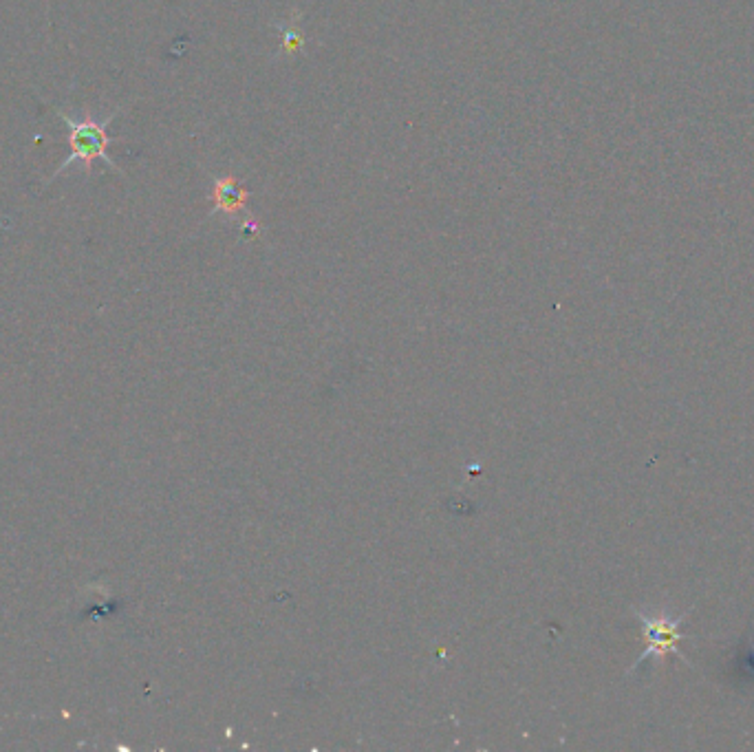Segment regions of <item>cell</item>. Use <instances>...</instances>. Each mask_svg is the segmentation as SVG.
Segmentation results:
<instances>
[{"mask_svg":"<svg viewBox=\"0 0 754 752\" xmlns=\"http://www.w3.org/2000/svg\"><path fill=\"white\" fill-rule=\"evenodd\" d=\"M56 113L69 131L71 153L67 155V159L62 161L60 168L51 175L49 181L58 179L62 173H67V170L75 164H82L86 173L91 175L95 161H104V164L113 168L115 173H122V168L117 166L109 155V146L115 144V142H120V137H111L109 133H106V126H109L117 115H120V111L106 115L104 120H93V117H89V115L82 117V120H75V117H71L69 113H64L62 109H56Z\"/></svg>","mask_w":754,"mask_h":752,"instance_id":"6da1fadb","label":"cell"},{"mask_svg":"<svg viewBox=\"0 0 754 752\" xmlns=\"http://www.w3.org/2000/svg\"><path fill=\"white\" fill-rule=\"evenodd\" d=\"M250 201V190L241 186L234 177H221L214 179L212 184V214H228V217H236V214L247 208Z\"/></svg>","mask_w":754,"mask_h":752,"instance_id":"3957f363","label":"cell"},{"mask_svg":"<svg viewBox=\"0 0 754 752\" xmlns=\"http://www.w3.org/2000/svg\"><path fill=\"white\" fill-rule=\"evenodd\" d=\"M638 618L642 620V633H644V644H646V649L638 660V666L649 658H660V655H669V653H677L682 660H686V655L680 651V647H677V644L684 640V633L680 631L682 620L686 618L684 614L673 618V616L642 614V611H638Z\"/></svg>","mask_w":754,"mask_h":752,"instance_id":"7a4b0ae2","label":"cell"},{"mask_svg":"<svg viewBox=\"0 0 754 752\" xmlns=\"http://www.w3.org/2000/svg\"><path fill=\"white\" fill-rule=\"evenodd\" d=\"M303 42H305L303 31L296 29L294 25L283 27V51L285 53H296L300 47H303Z\"/></svg>","mask_w":754,"mask_h":752,"instance_id":"277c9868","label":"cell"},{"mask_svg":"<svg viewBox=\"0 0 754 752\" xmlns=\"http://www.w3.org/2000/svg\"><path fill=\"white\" fill-rule=\"evenodd\" d=\"M750 669H752V671H754V653H752V655H750Z\"/></svg>","mask_w":754,"mask_h":752,"instance_id":"5b68a950","label":"cell"}]
</instances>
